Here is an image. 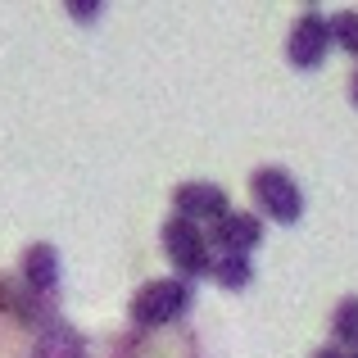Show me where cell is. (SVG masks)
<instances>
[{"mask_svg":"<svg viewBox=\"0 0 358 358\" xmlns=\"http://www.w3.org/2000/svg\"><path fill=\"white\" fill-rule=\"evenodd\" d=\"M64 9H69L78 23H96V14H105V5H100V0H69Z\"/></svg>","mask_w":358,"mask_h":358,"instance_id":"obj_11","label":"cell"},{"mask_svg":"<svg viewBox=\"0 0 358 358\" xmlns=\"http://www.w3.org/2000/svg\"><path fill=\"white\" fill-rule=\"evenodd\" d=\"M23 281L36 295H55L59 290V254H55V245H27L23 250Z\"/></svg>","mask_w":358,"mask_h":358,"instance_id":"obj_7","label":"cell"},{"mask_svg":"<svg viewBox=\"0 0 358 358\" xmlns=\"http://www.w3.org/2000/svg\"><path fill=\"white\" fill-rule=\"evenodd\" d=\"M327 32H331V45H341L345 55L358 59V9H341V14L327 23Z\"/></svg>","mask_w":358,"mask_h":358,"instance_id":"obj_10","label":"cell"},{"mask_svg":"<svg viewBox=\"0 0 358 358\" xmlns=\"http://www.w3.org/2000/svg\"><path fill=\"white\" fill-rule=\"evenodd\" d=\"M191 304H195L191 281L159 277V281H145V286L131 295L127 313H131V322H136V327H168V322H177Z\"/></svg>","mask_w":358,"mask_h":358,"instance_id":"obj_1","label":"cell"},{"mask_svg":"<svg viewBox=\"0 0 358 358\" xmlns=\"http://www.w3.org/2000/svg\"><path fill=\"white\" fill-rule=\"evenodd\" d=\"M345 358H358V345H354V350H345Z\"/></svg>","mask_w":358,"mask_h":358,"instance_id":"obj_14","label":"cell"},{"mask_svg":"<svg viewBox=\"0 0 358 358\" xmlns=\"http://www.w3.org/2000/svg\"><path fill=\"white\" fill-rule=\"evenodd\" d=\"M331 50V32H327V18L317 9H304L290 27V41H286V55L295 69H317Z\"/></svg>","mask_w":358,"mask_h":358,"instance_id":"obj_4","label":"cell"},{"mask_svg":"<svg viewBox=\"0 0 358 358\" xmlns=\"http://www.w3.org/2000/svg\"><path fill=\"white\" fill-rule=\"evenodd\" d=\"M204 236L218 245L222 254H245V259H250V250L263 241V218L259 213H245V209H227Z\"/></svg>","mask_w":358,"mask_h":358,"instance_id":"obj_6","label":"cell"},{"mask_svg":"<svg viewBox=\"0 0 358 358\" xmlns=\"http://www.w3.org/2000/svg\"><path fill=\"white\" fill-rule=\"evenodd\" d=\"M350 96H354V105H358V73H354V82H350Z\"/></svg>","mask_w":358,"mask_h":358,"instance_id":"obj_13","label":"cell"},{"mask_svg":"<svg viewBox=\"0 0 358 358\" xmlns=\"http://www.w3.org/2000/svg\"><path fill=\"white\" fill-rule=\"evenodd\" d=\"M209 277L218 281L222 290H245L254 281V263L245 259V254H218L213 268H209Z\"/></svg>","mask_w":358,"mask_h":358,"instance_id":"obj_8","label":"cell"},{"mask_svg":"<svg viewBox=\"0 0 358 358\" xmlns=\"http://www.w3.org/2000/svg\"><path fill=\"white\" fill-rule=\"evenodd\" d=\"M250 191H254V200H259L263 218L281 222V227L304 218V195H299V182L286 168H259V173L250 177Z\"/></svg>","mask_w":358,"mask_h":358,"instance_id":"obj_2","label":"cell"},{"mask_svg":"<svg viewBox=\"0 0 358 358\" xmlns=\"http://www.w3.org/2000/svg\"><path fill=\"white\" fill-rule=\"evenodd\" d=\"M164 250H168V259H173V268H177L182 281L209 277L213 254H209L204 227H195V222H186V218H168L164 222Z\"/></svg>","mask_w":358,"mask_h":358,"instance_id":"obj_3","label":"cell"},{"mask_svg":"<svg viewBox=\"0 0 358 358\" xmlns=\"http://www.w3.org/2000/svg\"><path fill=\"white\" fill-rule=\"evenodd\" d=\"M173 204H177V218H186V222H218L222 213H227V191L222 186H213V182H182L173 191Z\"/></svg>","mask_w":358,"mask_h":358,"instance_id":"obj_5","label":"cell"},{"mask_svg":"<svg viewBox=\"0 0 358 358\" xmlns=\"http://www.w3.org/2000/svg\"><path fill=\"white\" fill-rule=\"evenodd\" d=\"M331 341L336 350H354L358 345V299H341L336 304V317H331Z\"/></svg>","mask_w":358,"mask_h":358,"instance_id":"obj_9","label":"cell"},{"mask_svg":"<svg viewBox=\"0 0 358 358\" xmlns=\"http://www.w3.org/2000/svg\"><path fill=\"white\" fill-rule=\"evenodd\" d=\"M313 358H345V350H336V345H327V350H317Z\"/></svg>","mask_w":358,"mask_h":358,"instance_id":"obj_12","label":"cell"}]
</instances>
